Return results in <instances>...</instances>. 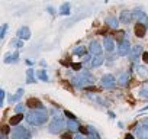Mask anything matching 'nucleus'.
<instances>
[{
  "label": "nucleus",
  "mask_w": 148,
  "mask_h": 139,
  "mask_svg": "<svg viewBox=\"0 0 148 139\" xmlns=\"http://www.w3.org/2000/svg\"><path fill=\"white\" fill-rule=\"evenodd\" d=\"M132 18H134V15H132V12H129V10H123L122 13H121V22L122 23H131V20H132Z\"/></svg>",
  "instance_id": "nucleus-13"
},
{
  "label": "nucleus",
  "mask_w": 148,
  "mask_h": 139,
  "mask_svg": "<svg viewBox=\"0 0 148 139\" xmlns=\"http://www.w3.org/2000/svg\"><path fill=\"white\" fill-rule=\"evenodd\" d=\"M10 45L15 46V48H22V46H23V42H22V39L18 38V39H13V41L10 42Z\"/></svg>",
  "instance_id": "nucleus-28"
},
{
  "label": "nucleus",
  "mask_w": 148,
  "mask_h": 139,
  "mask_svg": "<svg viewBox=\"0 0 148 139\" xmlns=\"http://www.w3.org/2000/svg\"><path fill=\"white\" fill-rule=\"evenodd\" d=\"M65 127H67V123H64V120H52V123L49 125L48 130L51 133L57 135V133H61Z\"/></svg>",
  "instance_id": "nucleus-4"
},
{
  "label": "nucleus",
  "mask_w": 148,
  "mask_h": 139,
  "mask_svg": "<svg viewBox=\"0 0 148 139\" xmlns=\"http://www.w3.org/2000/svg\"><path fill=\"white\" fill-rule=\"evenodd\" d=\"M125 139H134V136H132V135H131V133H128V135H126V136H125Z\"/></svg>",
  "instance_id": "nucleus-40"
},
{
  "label": "nucleus",
  "mask_w": 148,
  "mask_h": 139,
  "mask_svg": "<svg viewBox=\"0 0 148 139\" xmlns=\"http://www.w3.org/2000/svg\"><path fill=\"white\" fill-rule=\"evenodd\" d=\"M18 59H19V52L16 51V52H13L12 55H6L5 62H8V64H9V62H12V64H13V62H18Z\"/></svg>",
  "instance_id": "nucleus-21"
},
{
  "label": "nucleus",
  "mask_w": 148,
  "mask_h": 139,
  "mask_svg": "<svg viewBox=\"0 0 148 139\" xmlns=\"http://www.w3.org/2000/svg\"><path fill=\"white\" fill-rule=\"evenodd\" d=\"M106 23H108V26H110V28H113V29H116L118 26H119V19L116 18V16H108L106 18Z\"/></svg>",
  "instance_id": "nucleus-15"
},
{
  "label": "nucleus",
  "mask_w": 148,
  "mask_h": 139,
  "mask_svg": "<svg viewBox=\"0 0 148 139\" xmlns=\"http://www.w3.org/2000/svg\"><path fill=\"white\" fill-rule=\"evenodd\" d=\"M142 110H148V106H145V107H144V109H142Z\"/></svg>",
  "instance_id": "nucleus-41"
},
{
  "label": "nucleus",
  "mask_w": 148,
  "mask_h": 139,
  "mask_svg": "<svg viewBox=\"0 0 148 139\" xmlns=\"http://www.w3.org/2000/svg\"><path fill=\"white\" fill-rule=\"evenodd\" d=\"M135 135L138 136V139H148V127H145L142 123L135 126Z\"/></svg>",
  "instance_id": "nucleus-8"
},
{
  "label": "nucleus",
  "mask_w": 148,
  "mask_h": 139,
  "mask_svg": "<svg viewBox=\"0 0 148 139\" xmlns=\"http://www.w3.org/2000/svg\"><path fill=\"white\" fill-rule=\"evenodd\" d=\"M141 52H142V45H135V46L132 48V51H131V59L135 61Z\"/></svg>",
  "instance_id": "nucleus-17"
},
{
  "label": "nucleus",
  "mask_w": 148,
  "mask_h": 139,
  "mask_svg": "<svg viewBox=\"0 0 148 139\" xmlns=\"http://www.w3.org/2000/svg\"><path fill=\"white\" fill-rule=\"evenodd\" d=\"M80 130L83 132V135H86V133H87V129H84V127H82V126H80Z\"/></svg>",
  "instance_id": "nucleus-39"
},
{
  "label": "nucleus",
  "mask_w": 148,
  "mask_h": 139,
  "mask_svg": "<svg viewBox=\"0 0 148 139\" xmlns=\"http://www.w3.org/2000/svg\"><path fill=\"white\" fill-rule=\"evenodd\" d=\"M10 139H31V133L26 127L23 126H18L12 130L10 133Z\"/></svg>",
  "instance_id": "nucleus-3"
},
{
  "label": "nucleus",
  "mask_w": 148,
  "mask_h": 139,
  "mask_svg": "<svg viewBox=\"0 0 148 139\" xmlns=\"http://www.w3.org/2000/svg\"><path fill=\"white\" fill-rule=\"evenodd\" d=\"M74 139H86V136H84V135H80V133H76Z\"/></svg>",
  "instance_id": "nucleus-36"
},
{
  "label": "nucleus",
  "mask_w": 148,
  "mask_h": 139,
  "mask_svg": "<svg viewBox=\"0 0 148 139\" xmlns=\"http://www.w3.org/2000/svg\"><path fill=\"white\" fill-rule=\"evenodd\" d=\"M131 45H129V41L128 39H123L119 42V46H118V54L121 57H126V55H131Z\"/></svg>",
  "instance_id": "nucleus-6"
},
{
  "label": "nucleus",
  "mask_w": 148,
  "mask_h": 139,
  "mask_svg": "<svg viewBox=\"0 0 148 139\" xmlns=\"http://www.w3.org/2000/svg\"><path fill=\"white\" fill-rule=\"evenodd\" d=\"M23 117H25L23 114H16V116L10 117V120H9V125H10V126H16V125H19V123L22 122V119H23Z\"/></svg>",
  "instance_id": "nucleus-22"
},
{
  "label": "nucleus",
  "mask_w": 148,
  "mask_h": 139,
  "mask_svg": "<svg viewBox=\"0 0 148 139\" xmlns=\"http://www.w3.org/2000/svg\"><path fill=\"white\" fill-rule=\"evenodd\" d=\"M26 106H28V107H31V109H34V110H38V109H45V107L42 106V103H41L38 99H29V100L26 102Z\"/></svg>",
  "instance_id": "nucleus-12"
},
{
  "label": "nucleus",
  "mask_w": 148,
  "mask_h": 139,
  "mask_svg": "<svg viewBox=\"0 0 148 139\" xmlns=\"http://www.w3.org/2000/svg\"><path fill=\"white\" fill-rule=\"evenodd\" d=\"M6 31H8V25L5 23V25L2 26V33H0V38H2V39L5 38V35H6Z\"/></svg>",
  "instance_id": "nucleus-32"
},
{
  "label": "nucleus",
  "mask_w": 148,
  "mask_h": 139,
  "mask_svg": "<svg viewBox=\"0 0 148 139\" xmlns=\"http://www.w3.org/2000/svg\"><path fill=\"white\" fill-rule=\"evenodd\" d=\"M71 68L76 70V71H79V70H82V64H71Z\"/></svg>",
  "instance_id": "nucleus-34"
},
{
  "label": "nucleus",
  "mask_w": 148,
  "mask_h": 139,
  "mask_svg": "<svg viewBox=\"0 0 148 139\" xmlns=\"http://www.w3.org/2000/svg\"><path fill=\"white\" fill-rule=\"evenodd\" d=\"M64 114L67 116V119H71V120H76V116H74V114H73L71 112H68V110H65V112H64Z\"/></svg>",
  "instance_id": "nucleus-31"
},
{
  "label": "nucleus",
  "mask_w": 148,
  "mask_h": 139,
  "mask_svg": "<svg viewBox=\"0 0 148 139\" xmlns=\"http://www.w3.org/2000/svg\"><path fill=\"white\" fill-rule=\"evenodd\" d=\"M25 109H26V106H25V104L18 103V104H16V107H15V112H16V114H23Z\"/></svg>",
  "instance_id": "nucleus-27"
},
{
  "label": "nucleus",
  "mask_w": 148,
  "mask_h": 139,
  "mask_svg": "<svg viewBox=\"0 0 148 139\" xmlns=\"http://www.w3.org/2000/svg\"><path fill=\"white\" fill-rule=\"evenodd\" d=\"M26 74H28V78H26V83H34L35 81V77H34V70L32 68H28V71H26Z\"/></svg>",
  "instance_id": "nucleus-26"
},
{
  "label": "nucleus",
  "mask_w": 148,
  "mask_h": 139,
  "mask_svg": "<svg viewBox=\"0 0 148 139\" xmlns=\"http://www.w3.org/2000/svg\"><path fill=\"white\" fill-rule=\"evenodd\" d=\"M142 59H144V62L148 64V52H142Z\"/></svg>",
  "instance_id": "nucleus-35"
},
{
  "label": "nucleus",
  "mask_w": 148,
  "mask_h": 139,
  "mask_svg": "<svg viewBox=\"0 0 148 139\" xmlns=\"http://www.w3.org/2000/svg\"><path fill=\"white\" fill-rule=\"evenodd\" d=\"M129 80H131V76H129V73L128 71H123V73H121L119 74V77H118V84L121 86V87H126L128 84H129Z\"/></svg>",
  "instance_id": "nucleus-10"
},
{
  "label": "nucleus",
  "mask_w": 148,
  "mask_h": 139,
  "mask_svg": "<svg viewBox=\"0 0 148 139\" xmlns=\"http://www.w3.org/2000/svg\"><path fill=\"white\" fill-rule=\"evenodd\" d=\"M103 62H105V58H103L102 55H99V57H95V58L92 59L90 67H92V68H96V67H100Z\"/></svg>",
  "instance_id": "nucleus-18"
},
{
  "label": "nucleus",
  "mask_w": 148,
  "mask_h": 139,
  "mask_svg": "<svg viewBox=\"0 0 148 139\" xmlns=\"http://www.w3.org/2000/svg\"><path fill=\"white\" fill-rule=\"evenodd\" d=\"M116 84V80L112 74H105L102 78H100V86L103 89H113Z\"/></svg>",
  "instance_id": "nucleus-5"
},
{
  "label": "nucleus",
  "mask_w": 148,
  "mask_h": 139,
  "mask_svg": "<svg viewBox=\"0 0 148 139\" xmlns=\"http://www.w3.org/2000/svg\"><path fill=\"white\" fill-rule=\"evenodd\" d=\"M138 97L141 99H148V86H142L138 90Z\"/></svg>",
  "instance_id": "nucleus-24"
},
{
  "label": "nucleus",
  "mask_w": 148,
  "mask_h": 139,
  "mask_svg": "<svg viewBox=\"0 0 148 139\" xmlns=\"http://www.w3.org/2000/svg\"><path fill=\"white\" fill-rule=\"evenodd\" d=\"M92 139H93V138H92Z\"/></svg>",
  "instance_id": "nucleus-42"
},
{
  "label": "nucleus",
  "mask_w": 148,
  "mask_h": 139,
  "mask_svg": "<svg viewBox=\"0 0 148 139\" xmlns=\"http://www.w3.org/2000/svg\"><path fill=\"white\" fill-rule=\"evenodd\" d=\"M22 94H23V89H19L18 90V93L15 94V96H12L10 99H9V102H12V103H15V102H18L21 97H22Z\"/></svg>",
  "instance_id": "nucleus-25"
},
{
  "label": "nucleus",
  "mask_w": 148,
  "mask_h": 139,
  "mask_svg": "<svg viewBox=\"0 0 148 139\" xmlns=\"http://www.w3.org/2000/svg\"><path fill=\"white\" fill-rule=\"evenodd\" d=\"M62 139H73V138H71L70 133H67V135H62Z\"/></svg>",
  "instance_id": "nucleus-37"
},
{
  "label": "nucleus",
  "mask_w": 148,
  "mask_h": 139,
  "mask_svg": "<svg viewBox=\"0 0 148 139\" xmlns=\"http://www.w3.org/2000/svg\"><path fill=\"white\" fill-rule=\"evenodd\" d=\"M25 117H26V120H28V123H29V125L41 126V125H44V123L48 120V110H47V109L32 110V112H29Z\"/></svg>",
  "instance_id": "nucleus-1"
},
{
  "label": "nucleus",
  "mask_w": 148,
  "mask_h": 139,
  "mask_svg": "<svg viewBox=\"0 0 148 139\" xmlns=\"http://www.w3.org/2000/svg\"><path fill=\"white\" fill-rule=\"evenodd\" d=\"M89 52H90V55L99 57V55L102 54V46H100V44H99L97 41H92L90 45H89Z\"/></svg>",
  "instance_id": "nucleus-9"
},
{
  "label": "nucleus",
  "mask_w": 148,
  "mask_h": 139,
  "mask_svg": "<svg viewBox=\"0 0 148 139\" xmlns=\"http://www.w3.org/2000/svg\"><path fill=\"white\" fill-rule=\"evenodd\" d=\"M142 125H144L145 127H148V119H144V120H142Z\"/></svg>",
  "instance_id": "nucleus-38"
},
{
  "label": "nucleus",
  "mask_w": 148,
  "mask_h": 139,
  "mask_svg": "<svg viewBox=\"0 0 148 139\" xmlns=\"http://www.w3.org/2000/svg\"><path fill=\"white\" fill-rule=\"evenodd\" d=\"M95 83V78H93V76L87 71V70H84V71H82V73H79L76 77H73L71 78V84H74V86H77V87H86L87 84H93Z\"/></svg>",
  "instance_id": "nucleus-2"
},
{
  "label": "nucleus",
  "mask_w": 148,
  "mask_h": 139,
  "mask_svg": "<svg viewBox=\"0 0 148 139\" xmlns=\"http://www.w3.org/2000/svg\"><path fill=\"white\" fill-rule=\"evenodd\" d=\"M132 15H134V18L138 20V23H141V25H144V26L148 28V16H147L145 12H142L141 9H135V10L132 12Z\"/></svg>",
  "instance_id": "nucleus-7"
},
{
  "label": "nucleus",
  "mask_w": 148,
  "mask_h": 139,
  "mask_svg": "<svg viewBox=\"0 0 148 139\" xmlns=\"http://www.w3.org/2000/svg\"><path fill=\"white\" fill-rule=\"evenodd\" d=\"M145 33H147V26H144V25L138 23V25L135 26V35H136L138 38H144V36H145Z\"/></svg>",
  "instance_id": "nucleus-16"
},
{
  "label": "nucleus",
  "mask_w": 148,
  "mask_h": 139,
  "mask_svg": "<svg viewBox=\"0 0 148 139\" xmlns=\"http://www.w3.org/2000/svg\"><path fill=\"white\" fill-rule=\"evenodd\" d=\"M38 77H39L42 81H48V76H47V73L44 71V70H41V71L38 73Z\"/></svg>",
  "instance_id": "nucleus-30"
},
{
  "label": "nucleus",
  "mask_w": 148,
  "mask_h": 139,
  "mask_svg": "<svg viewBox=\"0 0 148 139\" xmlns=\"http://www.w3.org/2000/svg\"><path fill=\"white\" fill-rule=\"evenodd\" d=\"M136 73H138V76H141L142 78H148V68H147V67L138 65V67H136Z\"/></svg>",
  "instance_id": "nucleus-20"
},
{
  "label": "nucleus",
  "mask_w": 148,
  "mask_h": 139,
  "mask_svg": "<svg viewBox=\"0 0 148 139\" xmlns=\"http://www.w3.org/2000/svg\"><path fill=\"white\" fill-rule=\"evenodd\" d=\"M60 15H62V16L70 15V3H62V5H61V7H60Z\"/></svg>",
  "instance_id": "nucleus-23"
},
{
  "label": "nucleus",
  "mask_w": 148,
  "mask_h": 139,
  "mask_svg": "<svg viewBox=\"0 0 148 139\" xmlns=\"http://www.w3.org/2000/svg\"><path fill=\"white\" fill-rule=\"evenodd\" d=\"M84 52H86V48L84 46H77L76 49H74V54H76V55H84Z\"/></svg>",
  "instance_id": "nucleus-29"
},
{
  "label": "nucleus",
  "mask_w": 148,
  "mask_h": 139,
  "mask_svg": "<svg viewBox=\"0 0 148 139\" xmlns=\"http://www.w3.org/2000/svg\"><path fill=\"white\" fill-rule=\"evenodd\" d=\"M18 38L19 39H29L31 38V31H29V28H26V26H22V28H19L18 29Z\"/></svg>",
  "instance_id": "nucleus-11"
},
{
  "label": "nucleus",
  "mask_w": 148,
  "mask_h": 139,
  "mask_svg": "<svg viewBox=\"0 0 148 139\" xmlns=\"http://www.w3.org/2000/svg\"><path fill=\"white\" fill-rule=\"evenodd\" d=\"M103 46H105V49H106L108 52H112V51L115 49V42H113V39H112L110 36H106L105 41H103Z\"/></svg>",
  "instance_id": "nucleus-14"
},
{
  "label": "nucleus",
  "mask_w": 148,
  "mask_h": 139,
  "mask_svg": "<svg viewBox=\"0 0 148 139\" xmlns=\"http://www.w3.org/2000/svg\"><path fill=\"white\" fill-rule=\"evenodd\" d=\"M3 103H5V90L0 91V104L3 106Z\"/></svg>",
  "instance_id": "nucleus-33"
},
{
  "label": "nucleus",
  "mask_w": 148,
  "mask_h": 139,
  "mask_svg": "<svg viewBox=\"0 0 148 139\" xmlns=\"http://www.w3.org/2000/svg\"><path fill=\"white\" fill-rule=\"evenodd\" d=\"M67 127H68V130H70V132H77V129H79L80 126H79V123H77L76 120L68 119V120H67Z\"/></svg>",
  "instance_id": "nucleus-19"
}]
</instances>
